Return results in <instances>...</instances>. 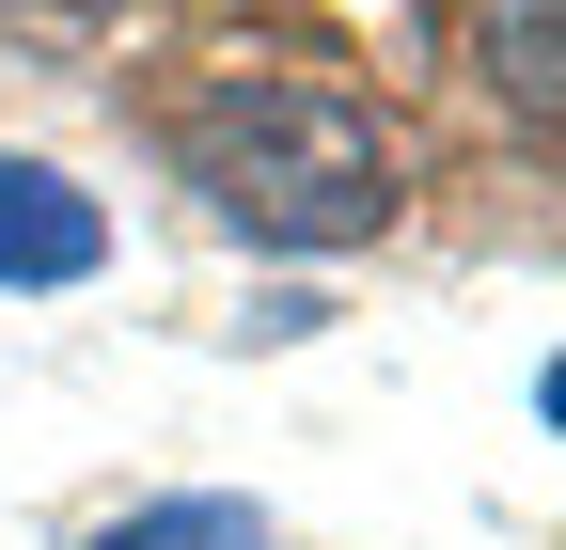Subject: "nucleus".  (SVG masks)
<instances>
[{
  "mask_svg": "<svg viewBox=\"0 0 566 550\" xmlns=\"http://www.w3.org/2000/svg\"><path fill=\"white\" fill-rule=\"evenodd\" d=\"M95 267H111V204L80 173H48V158H0V284L63 299V284H95Z\"/></svg>",
  "mask_w": 566,
  "mask_h": 550,
  "instance_id": "obj_2",
  "label": "nucleus"
},
{
  "mask_svg": "<svg viewBox=\"0 0 566 550\" xmlns=\"http://www.w3.org/2000/svg\"><path fill=\"white\" fill-rule=\"evenodd\" d=\"M95 550H268V504H237V488H174V504H126Z\"/></svg>",
  "mask_w": 566,
  "mask_h": 550,
  "instance_id": "obj_4",
  "label": "nucleus"
},
{
  "mask_svg": "<svg viewBox=\"0 0 566 550\" xmlns=\"http://www.w3.org/2000/svg\"><path fill=\"white\" fill-rule=\"evenodd\" d=\"M535 425H551V441H566V347H551V378H535Z\"/></svg>",
  "mask_w": 566,
  "mask_h": 550,
  "instance_id": "obj_5",
  "label": "nucleus"
},
{
  "mask_svg": "<svg viewBox=\"0 0 566 550\" xmlns=\"http://www.w3.org/2000/svg\"><path fill=\"white\" fill-rule=\"evenodd\" d=\"M472 63H488V95L566 126V0H472Z\"/></svg>",
  "mask_w": 566,
  "mask_h": 550,
  "instance_id": "obj_3",
  "label": "nucleus"
},
{
  "mask_svg": "<svg viewBox=\"0 0 566 550\" xmlns=\"http://www.w3.org/2000/svg\"><path fill=\"white\" fill-rule=\"evenodd\" d=\"M174 158L252 252H363L394 221V126L363 95H331V80H221V95H189Z\"/></svg>",
  "mask_w": 566,
  "mask_h": 550,
  "instance_id": "obj_1",
  "label": "nucleus"
}]
</instances>
